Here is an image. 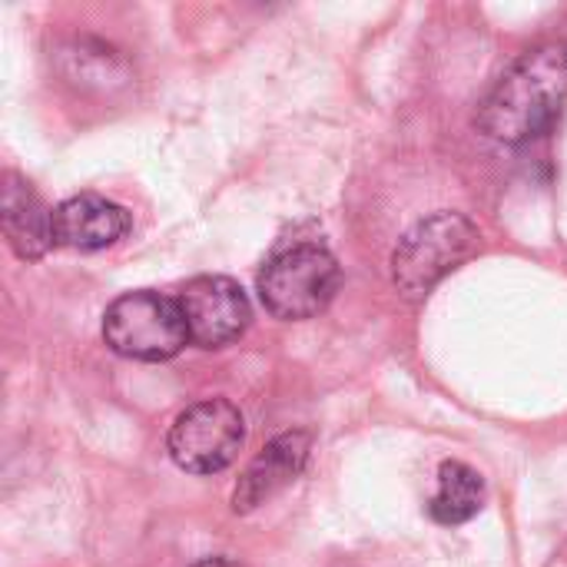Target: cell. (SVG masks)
Listing matches in <instances>:
<instances>
[{
  "instance_id": "6da1fadb",
  "label": "cell",
  "mask_w": 567,
  "mask_h": 567,
  "mask_svg": "<svg viewBox=\"0 0 567 567\" xmlns=\"http://www.w3.org/2000/svg\"><path fill=\"white\" fill-rule=\"evenodd\" d=\"M567 100V40L525 50L478 106V126L498 143L518 146L551 130Z\"/></svg>"
},
{
  "instance_id": "7a4b0ae2",
  "label": "cell",
  "mask_w": 567,
  "mask_h": 567,
  "mask_svg": "<svg viewBox=\"0 0 567 567\" xmlns=\"http://www.w3.org/2000/svg\"><path fill=\"white\" fill-rule=\"evenodd\" d=\"M478 249V226L462 213H435L419 219L392 252V282L395 289L419 302L425 299L449 272H455Z\"/></svg>"
},
{
  "instance_id": "3957f363",
  "label": "cell",
  "mask_w": 567,
  "mask_h": 567,
  "mask_svg": "<svg viewBox=\"0 0 567 567\" xmlns=\"http://www.w3.org/2000/svg\"><path fill=\"white\" fill-rule=\"evenodd\" d=\"M339 286L342 269L336 256L319 243H296L289 249H279L276 256H269L256 279L266 312L286 322L319 316L336 299Z\"/></svg>"
},
{
  "instance_id": "277c9868",
  "label": "cell",
  "mask_w": 567,
  "mask_h": 567,
  "mask_svg": "<svg viewBox=\"0 0 567 567\" xmlns=\"http://www.w3.org/2000/svg\"><path fill=\"white\" fill-rule=\"evenodd\" d=\"M106 346L136 362H166L189 342L186 319L176 299L140 289L113 299L103 312Z\"/></svg>"
},
{
  "instance_id": "5b68a950",
  "label": "cell",
  "mask_w": 567,
  "mask_h": 567,
  "mask_svg": "<svg viewBox=\"0 0 567 567\" xmlns=\"http://www.w3.org/2000/svg\"><path fill=\"white\" fill-rule=\"evenodd\" d=\"M246 442V419L229 399H206L183 409L166 435L169 458L189 475L229 468Z\"/></svg>"
},
{
  "instance_id": "8992f818",
  "label": "cell",
  "mask_w": 567,
  "mask_h": 567,
  "mask_svg": "<svg viewBox=\"0 0 567 567\" xmlns=\"http://www.w3.org/2000/svg\"><path fill=\"white\" fill-rule=\"evenodd\" d=\"M189 342L199 349H223L236 342L252 319V306L239 282L229 276H196L179 292Z\"/></svg>"
},
{
  "instance_id": "52a82bcc",
  "label": "cell",
  "mask_w": 567,
  "mask_h": 567,
  "mask_svg": "<svg viewBox=\"0 0 567 567\" xmlns=\"http://www.w3.org/2000/svg\"><path fill=\"white\" fill-rule=\"evenodd\" d=\"M309 452H312V435L296 429V432H282L276 435L252 462L249 468L239 475V485L233 492V508L239 515L246 512H256L259 505H266L269 498H276L282 488H289L306 462H309Z\"/></svg>"
},
{
  "instance_id": "ba28073f",
  "label": "cell",
  "mask_w": 567,
  "mask_h": 567,
  "mask_svg": "<svg viewBox=\"0 0 567 567\" xmlns=\"http://www.w3.org/2000/svg\"><path fill=\"white\" fill-rule=\"evenodd\" d=\"M130 233V213L96 193H80L53 209V239L63 249L96 252Z\"/></svg>"
},
{
  "instance_id": "9c48e42d",
  "label": "cell",
  "mask_w": 567,
  "mask_h": 567,
  "mask_svg": "<svg viewBox=\"0 0 567 567\" xmlns=\"http://www.w3.org/2000/svg\"><path fill=\"white\" fill-rule=\"evenodd\" d=\"M0 226H3V236L10 243V249L27 262L43 259L50 252V246H56V239H53V209H47L43 199L30 189V183H23L13 173L3 176Z\"/></svg>"
},
{
  "instance_id": "30bf717a",
  "label": "cell",
  "mask_w": 567,
  "mask_h": 567,
  "mask_svg": "<svg viewBox=\"0 0 567 567\" xmlns=\"http://www.w3.org/2000/svg\"><path fill=\"white\" fill-rule=\"evenodd\" d=\"M485 508V482L482 475L465 462H442L439 485L429 502V515L439 525H465Z\"/></svg>"
},
{
  "instance_id": "8fae6325",
  "label": "cell",
  "mask_w": 567,
  "mask_h": 567,
  "mask_svg": "<svg viewBox=\"0 0 567 567\" xmlns=\"http://www.w3.org/2000/svg\"><path fill=\"white\" fill-rule=\"evenodd\" d=\"M193 567H243L239 561H233V558H203V561H196Z\"/></svg>"
}]
</instances>
